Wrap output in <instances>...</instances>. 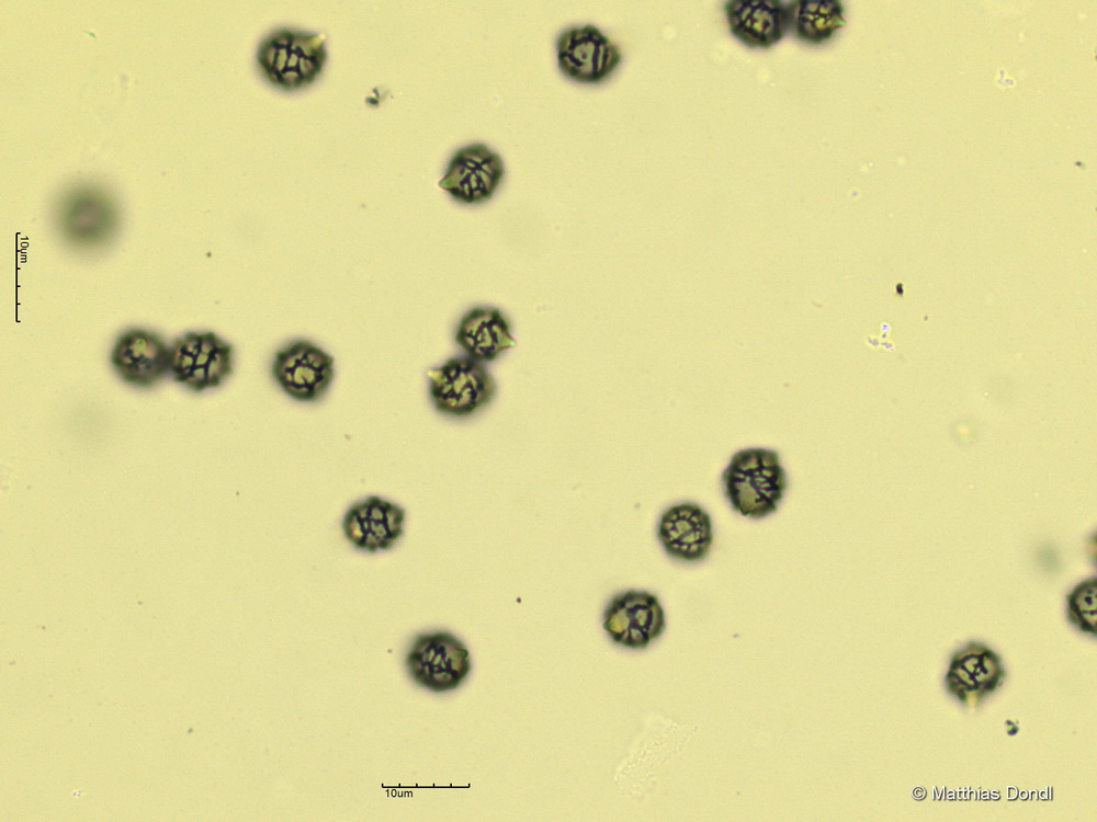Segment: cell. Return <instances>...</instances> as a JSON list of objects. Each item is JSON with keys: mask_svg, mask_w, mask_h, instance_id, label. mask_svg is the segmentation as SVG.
Instances as JSON below:
<instances>
[{"mask_svg": "<svg viewBox=\"0 0 1097 822\" xmlns=\"http://www.w3.org/2000/svg\"><path fill=\"white\" fill-rule=\"evenodd\" d=\"M722 482L735 512L762 518L778 510L787 490V473L777 452L755 447L733 455Z\"/></svg>", "mask_w": 1097, "mask_h": 822, "instance_id": "1", "label": "cell"}, {"mask_svg": "<svg viewBox=\"0 0 1097 822\" xmlns=\"http://www.w3.org/2000/svg\"><path fill=\"white\" fill-rule=\"evenodd\" d=\"M324 34L279 28L259 45L257 62L261 75L274 87L293 91L313 83L328 58Z\"/></svg>", "mask_w": 1097, "mask_h": 822, "instance_id": "2", "label": "cell"}, {"mask_svg": "<svg viewBox=\"0 0 1097 822\" xmlns=\"http://www.w3.org/2000/svg\"><path fill=\"white\" fill-rule=\"evenodd\" d=\"M55 224L64 241L91 251L110 242L118 227V209L112 196L99 186L84 184L65 192L55 208Z\"/></svg>", "mask_w": 1097, "mask_h": 822, "instance_id": "3", "label": "cell"}, {"mask_svg": "<svg viewBox=\"0 0 1097 822\" xmlns=\"http://www.w3.org/2000/svg\"><path fill=\"white\" fill-rule=\"evenodd\" d=\"M426 374L434 408L450 416L473 415L487 406L496 393V383L486 367L467 356L449 358Z\"/></svg>", "mask_w": 1097, "mask_h": 822, "instance_id": "4", "label": "cell"}, {"mask_svg": "<svg viewBox=\"0 0 1097 822\" xmlns=\"http://www.w3.org/2000/svg\"><path fill=\"white\" fill-rule=\"evenodd\" d=\"M234 370V346L213 331H190L170 346V374L194 392L220 386Z\"/></svg>", "mask_w": 1097, "mask_h": 822, "instance_id": "5", "label": "cell"}, {"mask_svg": "<svg viewBox=\"0 0 1097 822\" xmlns=\"http://www.w3.org/2000/svg\"><path fill=\"white\" fill-rule=\"evenodd\" d=\"M412 680L434 693L455 689L471 671L467 648L446 631L419 635L407 657Z\"/></svg>", "mask_w": 1097, "mask_h": 822, "instance_id": "6", "label": "cell"}, {"mask_svg": "<svg viewBox=\"0 0 1097 822\" xmlns=\"http://www.w3.org/2000/svg\"><path fill=\"white\" fill-rule=\"evenodd\" d=\"M558 68L568 79L596 84L607 80L622 60V52L592 24L564 31L556 41Z\"/></svg>", "mask_w": 1097, "mask_h": 822, "instance_id": "7", "label": "cell"}, {"mask_svg": "<svg viewBox=\"0 0 1097 822\" xmlns=\"http://www.w3.org/2000/svg\"><path fill=\"white\" fill-rule=\"evenodd\" d=\"M335 359L307 340H295L276 351L271 373L275 383L292 399L319 400L335 376Z\"/></svg>", "mask_w": 1097, "mask_h": 822, "instance_id": "8", "label": "cell"}, {"mask_svg": "<svg viewBox=\"0 0 1097 822\" xmlns=\"http://www.w3.org/2000/svg\"><path fill=\"white\" fill-rule=\"evenodd\" d=\"M504 176L501 157L484 144H472L453 155L438 185L456 202L474 205L490 199Z\"/></svg>", "mask_w": 1097, "mask_h": 822, "instance_id": "9", "label": "cell"}, {"mask_svg": "<svg viewBox=\"0 0 1097 822\" xmlns=\"http://www.w3.org/2000/svg\"><path fill=\"white\" fill-rule=\"evenodd\" d=\"M665 624V613L655 594L630 590L610 601L602 627L613 642L644 649L661 636Z\"/></svg>", "mask_w": 1097, "mask_h": 822, "instance_id": "10", "label": "cell"}, {"mask_svg": "<svg viewBox=\"0 0 1097 822\" xmlns=\"http://www.w3.org/2000/svg\"><path fill=\"white\" fill-rule=\"evenodd\" d=\"M110 362L126 384L147 389L170 373V347L158 333L132 328L115 340Z\"/></svg>", "mask_w": 1097, "mask_h": 822, "instance_id": "11", "label": "cell"}, {"mask_svg": "<svg viewBox=\"0 0 1097 822\" xmlns=\"http://www.w3.org/2000/svg\"><path fill=\"white\" fill-rule=\"evenodd\" d=\"M406 510L377 495L352 504L341 528L346 539L366 552L389 550L404 535Z\"/></svg>", "mask_w": 1097, "mask_h": 822, "instance_id": "12", "label": "cell"}, {"mask_svg": "<svg viewBox=\"0 0 1097 822\" xmlns=\"http://www.w3.org/2000/svg\"><path fill=\"white\" fill-rule=\"evenodd\" d=\"M657 537L671 558L700 561L709 556L714 541L712 520L700 505L679 503L661 514Z\"/></svg>", "mask_w": 1097, "mask_h": 822, "instance_id": "13", "label": "cell"}, {"mask_svg": "<svg viewBox=\"0 0 1097 822\" xmlns=\"http://www.w3.org/2000/svg\"><path fill=\"white\" fill-rule=\"evenodd\" d=\"M724 12L732 35L750 48L768 49L789 30L788 1L727 0Z\"/></svg>", "mask_w": 1097, "mask_h": 822, "instance_id": "14", "label": "cell"}, {"mask_svg": "<svg viewBox=\"0 0 1097 822\" xmlns=\"http://www.w3.org/2000/svg\"><path fill=\"white\" fill-rule=\"evenodd\" d=\"M1005 677L999 657L980 643H970L957 652L945 682L950 694L969 707L996 690Z\"/></svg>", "mask_w": 1097, "mask_h": 822, "instance_id": "15", "label": "cell"}, {"mask_svg": "<svg viewBox=\"0 0 1097 822\" xmlns=\"http://www.w3.org/2000/svg\"><path fill=\"white\" fill-rule=\"evenodd\" d=\"M455 341L467 357L479 363L493 362L517 345L506 316L487 307H474L461 318Z\"/></svg>", "mask_w": 1097, "mask_h": 822, "instance_id": "16", "label": "cell"}, {"mask_svg": "<svg viewBox=\"0 0 1097 822\" xmlns=\"http://www.w3.org/2000/svg\"><path fill=\"white\" fill-rule=\"evenodd\" d=\"M788 7L789 30L805 44H824L846 25L839 0H794L788 1Z\"/></svg>", "mask_w": 1097, "mask_h": 822, "instance_id": "17", "label": "cell"}, {"mask_svg": "<svg viewBox=\"0 0 1097 822\" xmlns=\"http://www.w3.org/2000/svg\"><path fill=\"white\" fill-rule=\"evenodd\" d=\"M1068 619L1084 632L1097 631V583L1089 579L1078 584L1067 596Z\"/></svg>", "mask_w": 1097, "mask_h": 822, "instance_id": "18", "label": "cell"}]
</instances>
